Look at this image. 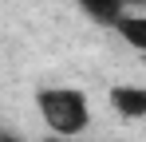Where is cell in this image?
Returning a JSON list of instances; mask_svg holds the SVG:
<instances>
[{"mask_svg":"<svg viewBox=\"0 0 146 142\" xmlns=\"http://www.w3.org/2000/svg\"><path fill=\"white\" fill-rule=\"evenodd\" d=\"M115 32H119L134 51H142V55H146V16H126V12H122L119 24H115Z\"/></svg>","mask_w":146,"mask_h":142,"instance_id":"4","label":"cell"},{"mask_svg":"<svg viewBox=\"0 0 146 142\" xmlns=\"http://www.w3.org/2000/svg\"><path fill=\"white\" fill-rule=\"evenodd\" d=\"M122 4H146V0H122Z\"/></svg>","mask_w":146,"mask_h":142,"instance_id":"7","label":"cell"},{"mask_svg":"<svg viewBox=\"0 0 146 142\" xmlns=\"http://www.w3.org/2000/svg\"><path fill=\"white\" fill-rule=\"evenodd\" d=\"M0 142H20V138H16L12 130H0Z\"/></svg>","mask_w":146,"mask_h":142,"instance_id":"6","label":"cell"},{"mask_svg":"<svg viewBox=\"0 0 146 142\" xmlns=\"http://www.w3.org/2000/svg\"><path fill=\"white\" fill-rule=\"evenodd\" d=\"M51 142H83V138H75V134H55Z\"/></svg>","mask_w":146,"mask_h":142,"instance_id":"5","label":"cell"},{"mask_svg":"<svg viewBox=\"0 0 146 142\" xmlns=\"http://www.w3.org/2000/svg\"><path fill=\"white\" fill-rule=\"evenodd\" d=\"M36 107H40V118L48 122V130H55V134H79L91 122L87 95L75 87H44L36 95Z\"/></svg>","mask_w":146,"mask_h":142,"instance_id":"1","label":"cell"},{"mask_svg":"<svg viewBox=\"0 0 146 142\" xmlns=\"http://www.w3.org/2000/svg\"><path fill=\"white\" fill-rule=\"evenodd\" d=\"M75 4H79L95 24H107V28H115L119 16H122V0H75Z\"/></svg>","mask_w":146,"mask_h":142,"instance_id":"3","label":"cell"},{"mask_svg":"<svg viewBox=\"0 0 146 142\" xmlns=\"http://www.w3.org/2000/svg\"><path fill=\"white\" fill-rule=\"evenodd\" d=\"M111 107L126 118H146V87H134V83L111 87Z\"/></svg>","mask_w":146,"mask_h":142,"instance_id":"2","label":"cell"}]
</instances>
